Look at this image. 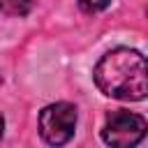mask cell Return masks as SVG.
Segmentation results:
<instances>
[{
	"instance_id": "5b68a950",
	"label": "cell",
	"mask_w": 148,
	"mask_h": 148,
	"mask_svg": "<svg viewBox=\"0 0 148 148\" xmlns=\"http://www.w3.org/2000/svg\"><path fill=\"white\" fill-rule=\"evenodd\" d=\"M109 5H111V0H79V7H81L86 14H97V12H104Z\"/></svg>"
},
{
	"instance_id": "277c9868",
	"label": "cell",
	"mask_w": 148,
	"mask_h": 148,
	"mask_svg": "<svg viewBox=\"0 0 148 148\" xmlns=\"http://www.w3.org/2000/svg\"><path fill=\"white\" fill-rule=\"evenodd\" d=\"M35 7V0H0V12L7 16H25Z\"/></svg>"
},
{
	"instance_id": "6da1fadb",
	"label": "cell",
	"mask_w": 148,
	"mask_h": 148,
	"mask_svg": "<svg viewBox=\"0 0 148 148\" xmlns=\"http://www.w3.org/2000/svg\"><path fill=\"white\" fill-rule=\"evenodd\" d=\"M95 86L113 99L139 102L148 92V74L146 58L136 49L118 46L104 53L92 69Z\"/></svg>"
},
{
	"instance_id": "7a4b0ae2",
	"label": "cell",
	"mask_w": 148,
	"mask_h": 148,
	"mask_svg": "<svg viewBox=\"0 0 148 148\" xmlns=\"http://www.w3.org/2000/svg\"><path fill=\"white\" fill-rule=\"evenodd\" d=\"M143 136H146V118L134 111L116 109L106 116L102 125V141L111 148H136L143 141Z\"/></svg>"
},
{
	"instance_id": "52a82bcc",
	"label": "cell",
	"mask_w": 148,
	"mask_h": 148,
	"mask_svg": "<svg viewBox=\"0 0 148 148\" xmlns=\"http://www.w3.org/2000/svg\"><path fill=\"white\" fill-rule=\"evenodd\" d=\"M0 86H2V76H0Z\"/></svg>"
},
{
	"instance_id": "3957f363",
	"label": "cell",
	"mask_w": 148,
	"mask_h": 148,
	"mask_svg": "<svg viewBox=\"0 0 148 148\" xmlns=\"http://www.w3.org/2000/svg\"><path fill=\"white\" fill-rule=\"evenodd\" d=\"M76 106L69 102H56L42 109L39 113V134L49 146H65L76 130Z\"/></svg>"
},
{
	"instance_id": "8992f818",
	"label": "cell",
	"mask_w": 148,
	"mask_h": 148,
	"mask_svg": "<svg viewBox=\"0 0 148 148\" xmlns=\"http://www.w3.org/2000/svg\"><path fill=\"white\" fill-rule=\"evenodd\" d=\"M2 132H5V118H2V113H0V141H2Z\"/></svg>"
}]
</instances>
